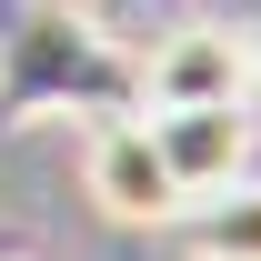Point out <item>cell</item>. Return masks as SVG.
Listing matches in <instances>:
<instances>
[{"label": "cell", "mask_w": 261, "mask_h": 261, "mask_svg": "<svg viewBox=\"0 0 261 261\" xmlns=\"http://www.w3.org/2000/svg\"><path fill=\"white\" fill-rule=\"evenodd\" d=\"M40 111H141V81L130 61L111 50L91 10H70V0H31V10H10V31H0V130L40 121Z\"/></svg>", "instance_id": "6da1fadb"}, {"label": "cell", "mask_w": 261, "mask_h": 261, "mask_svg": "<svg viewBox=\"0 0 261 261\" xmlns=\"http://www.w3.org/2000/svg\"><path fill=\"white\" fill-rule=\"evenodd\" d=\"M81 191L100 201V221H121V231H171V211H181V181H171V161H161V141H151L141 111H100L91 121Z\"/></svg>", "instance_id": "7a4b0ae2"}, {"label": "cell", "mask_w": 261, "mask_h": 261, "mask_svg": "<svg viewBox=\"0 0 261 261\" xmlns=\"http://www.w3.org/2000/svg\"><path fill=\"white\" fill-rule=\"evenodd\" d=\"M141 111H171V100H251V31H221V20H181L161 31L141 61Z\"/></svg>", "instance_id": "3957f363"}, {"label": "cell", "mask_w": 261, "mask_h": 261, "mask_svg": "<svg viewBox=\"0 0 261 261\" xmlns=\"http://www.w3.org/2000/svg\"><path fill=\"white\" fill-rule=\"evenodd\" d=\"M141 121H151V141H161L181 201L251 171V100H171V111H141Z\"/></svg>", "instance_id": "277c9868"}, {"label": "cell", "mask_w": 261, "mask_h": 261, "mask_svg": "<svg viewBox=\"0 0 261 261\" xmlns=\"http://www.w3.org/2000/svg\"><path fill=\"white\" fill-rule=\"evenodd\" d=\"M171 231H181L191 261H261V181L241 171V181H221V191H191L181 211H171Z\"/></svg>", "instance_id": "5b68a950"}, {"label": "cell", "mask_w": 261, "mask_h": 261, "mask_svg": "<svg viewBox=\"0 0 261 261\" xmlns=\"http://www.w3.org/2000/svg\"><path fill=\"white\" fill-rule=\"evenodd\" d=\"M251 81H261V31H251Z\"/></svg>", "instance_id": "8992f818"}]
</instances>
